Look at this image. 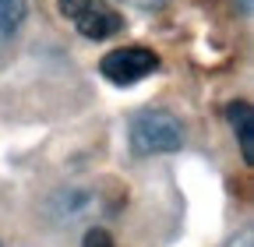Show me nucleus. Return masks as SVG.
I'll return each instance as SVG.
<instances>
[{
	"instance_id": "obj_1",
	"label": "nucleus",
	"mask_w": 254,
	"mask_h": 247,
	"mask_svg": "<svg viewBox=\"0 0 254 247\" xmlns=\"http://www.w3.org/2000/svg\"><path fill=\"white\" fill-rule=\"evenodd\" d=\"M127 141H131L134 156H163V152H177L184 145V124L170 110H145V113H138L131 120Z\"/></svg>"
},
{
	"instance_id": "obj_2",
	"label": "nucleus",
	"mask_w": 254,
	"mask_h": 247,
	"mask_svg": "<svg viewBox=\"0 0 254 247\" xmlns=\"http://www.w3.org/2000/svg\"><path fill=\"white\" fill-rule=\"evenodd\" d=\"M99 71L113 85H134V81L148 78L152 71H159V57L145 46H120L99 60Z\"/></svg>"
},
{
	"instance_id": "obj_3",
	"label": "nucleus",
	"mask_w": 254,
	"mask_h": 247,
	"mask_svg": "<svg viewBox=\"0 0 254 247\" xmlns=\"http://www.w3.org/2000/svg\"><path fill=\"white\" fill-rule=\"evenodd\" d=\"M74 25H78V32L85 39H110V36L124 32V14L106 7L103 0H92V4L74 18Z\"/></svg>"
},
{
	"instance_id": "obj_4",
	"label": "nucleus",
	"mask_w": 254,
	"mask_h": 247,
	"mask_svg": "<svg viewBox=\"0 0 254 247\" xmlns=\"http://www.w3.org/2000/svg\"><path fill=\"white\" fill-rule=\"evenodd\" d=\"M230 124H233V134H237V145H240V156L244 163L251 166L254 163V113H251V103H230Z\"/></svg>"
},
{
	"instance_id": "obj_5",
	"label": "nucleus",
	"mask_w": 254,
	"mask_h": 247,
	"mask_svg": "<svg viewBox=\"0 0 254 247\" xmlns=\"http://www.w3.org/2000/svg\"><path fill=\"white\" fill-rule=\"evenodd\" d=\"M28 14V0H0V43H7Z\"/></svg>"
},
{
	"instance_id": "obj_6",
	"label": "nucleus",
	"mask_w": 254,
	"mask_h": 247,
	"mask_svg": "<svg viewBox=\"0 0 254 247\" xmlns=\"http://www.w3.org/2000/svg\"><path fill=\"white\" fill-rule=\"evenodd\" d=\"M81 247H113V237H110V230H103V226H92V230H85Z\"/></svg>"
},
{
	"instance_id": "obj_7",
	"label": "nucleus",
	"mask_w": 254,
	"mask_h": 247,
	"mask_svg": "<svg viewBox=\"0 0 254 247\" xmlns=\"http://www.w3.org/2000/svg\"><path fill=\"white\" fill-rule=\"evenodd\" d=\"M88 4H92V0H57L60 14H64V18H71V21H74V18H78V14H81Z\"/></svg>"
},
{
	"instance_id": "obj_8",
	"label": "nucleus",
	"mask_w": 254,
	"mask_h": 247,
	"mask_svg": "<svg viewBox=\"0 0 254 247\" xmlns=\"http://www.w3.org/2000/svg\"><path fill=\"white\" fill-rule=\"evenodd\" d=\"M226 247H254V237H251V233H240V237H237V240H230Z\"/></svg>"
},
{
	"instance_id": "obj_9",
	"label": "nucleus",
	"mask_w": 254,
	"mask_h": 247,
	"mask_svg": "<svg viewBox=\"0 0 254 247\" xmlns=\"http://www.w3.org/2000/svg\"><path fill=\"white\" fill-rule=\"evenodd\" d=\"M127 4H134V7H152V11H155V7H163L166 0H127Z\"/></svg>"
}]
</instances>
